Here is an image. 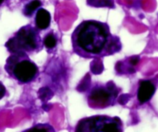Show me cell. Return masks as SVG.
I'll return each mask as SVG.
<instances>
[{"label":"cell","mask_w":158,"mask_h":132,"mask_svg":"<svg viewBox=\"0 0 158 132\" xmlns=\"http://www.w3.org/2000/svg\"><path fill=\"white\" fill-rule=\"evenodd\" d=\"M41 6V2L40 0H33L25 6L23 13L27 16H31L36 10H39V7Z\"/></svg>","instance_id":"obj_10"},{"label":"cell","mask_w":158,"mask_h":132,"mask_svg":"<svg viewBox=\"0 0 158 132\" xmlns=\"http://www.w3.org/2000/svg\"><path fill=\"white\" fill-rule=\"evenodd\" d=\"M74 132H123V123L116 116L93 115L79 120Z\"/></svg>","instance_id":"obj_5"},{"label":"cell","mask_w":158,"mask_h":132,"mask_svg":"<svg viewBox=\"0 0 158 132\" xmlns=\"http://www.w3.org/2000/svg\"><path fill=\"white\" fill-rule=\"evenodd\" d=\"M156 84L150 80H140L137 90V100L140 104L150 101L156 92Z\"/></svg>","instance_id":"obj_6"},{"label":"cell","mask_w":158,"mask_h":132,"mask_svg":"<svg viewBox=\"0 0 158 132\" xmlns=\"http://www.w3.org/2000/svg\"><path fill=\"white\" fill-rule=\"evenodd\" d=\"M6 70L19 83L25 84L36 80L40 74L37 65L26 54H13L6 60Z\"/></svg>","instance_id":"obj_3"},{"label":"cell","mask_w":158,"mask_h":132,"mask_svg":"<svg viewBox=\"0 0 158 132\" xmlns=\"http://www.w3.org/2000/svg\"><path fill=\"white\" fill-rule=\"evenodd\" d=\"M22 132H55V129L52 125L48 123H44V124L40 123V124H35Z\"/></svg>","instance_id":"obj_8"},{"label":"cell","mask_w":158,"mask_h":132,"mask_svg":"<svg viewBox=\"0 0 158 132\" xmlns=\"http://www.w3.org/2000/svg\"><path fill=\"white\" fill-rule=\"evenodd\" d=\"M44 46L48 50H53L57 44V38L54 32L48 33L43 39Z\"/></svg>","instance_id":"obj_9"},{"label":"cell","mask_w":158,"mask_h":132,"mask_svg":"<svg viewBox=\"0 0 158 132\" xmlns=\"http://www.w3.org/2000/svg\"><path fill=\"white\" fill-rule=\"evenodd\" d=\"M44 46L39 30L31 25L21 27L6 43V47L12 54H36L40 52Z\"/></svg>","instance_id":"obj_2"},{"label":"cell","mask_w":158,"mask_h":132,"mask_svg":"<svg viewBox=\"0 0 158 132\" xmlns=\"http://www.w3.org/2000/svg\"><path fill=\"white\" fill-rule=\"evenodd\" d=\"M121 90L113 81L96 83L89 89L87 102L92 109H105L112 107L117 102Z\"/></svg>","instance_id":"obj_4"},{"label":"cell","mask_w":158,"mask_h":132,"mask_svg":"<svg viewBox=\"0 0 158 132\" xmlns=\"http://www.w3.org/2000/svg\"><path fill=\"white\" fill-rule=\"evenodd\" d=\"M87 4L90 6L100 8V7H114V0H87Z\"/></svg>","instance_id":"obj_11"},{"label":"cell","mask_w":158,"mask_h":132,"mask_svg":"<svg viewBox=\"0 0 158 132\" xmlns=\"http://www.w3.org/2000/svg\"><path fill=\"white\" fill-rule=\"evenodd\" d=\"M6 94V87L4 85L0 82V99H2Z\"/></svg>","instance_id":"obj_12"},{"label":"cell","mask_w":158,"mask_h":132,"mask_svg":"<svg viewBox=\"0 0 158 132\" xmlns=\"http://www.w3.org/2000/svg\"><path fill=\"white\" fill-rule=\"evenodd\" d=\"M73 51L81 58L100 59L112 55L122 48L118 36L111 33L106 22L85 20L71 34Z\"/></svg>","instance_id":"obj_1"},{"label":"cell","mask_w":158,"mask_h":132,"mask_svg":"<svg viewBox=\"0 0 158 132\" xmlns=\"http://www.w3.org/2000/svg\"><path fill=\"white\" fill-rule=\"evenodd\" d=\"M51 16L49 12L45 9L37 10L35 17V25L39 30H44L49 27L51 24Z\"/></svg>","instance_id":"obj_7"},{"label":"cell","mask_w":158,"mask_h":132,"mask_svg":"<svg viewBox=\"0 0 158 132\" xmlns=\"http://www.w3.org/2000/svg\"><path fill=\"white\" fill-rule=\"evenodd\" d=\"M3 2H4V0H0V5H1Z\"/></svg>","instance_id":"obj_13"}]
</instances>
